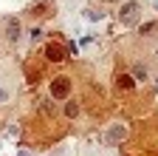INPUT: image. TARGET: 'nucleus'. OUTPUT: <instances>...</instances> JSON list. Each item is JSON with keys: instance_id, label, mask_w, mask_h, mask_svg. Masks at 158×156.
Instances as JSON below:
<instances>
[{"instance_id": "0eeeda50", "label": "nucleus", "mask_w": 158, "mask_h": 156, "mask_svg": "<svg viewBox=\"0 0 158 156\" xmlns=\"http://www.w3.org/2000/svg\"><path fill=\"white\" fill-rule=\"evenodd\" d=\"M62 114L68 116V119H76V116L82 114V108H79V102H76V100H65V108H62Z\"/></svg>"}, {"instance_id": "39448f33", "label": "nucleus", "mask_w": 158, "mask_h": 156, "mask_svg": "<svg viewBox=\"0 0 158 156\" xmlns=\"http://www.w3.org/2000/svg\"><path fill=\"white\" fill-rule=\"evenodd\" d=\"M45 60H48V63H62V60H65V46L48 43V46H45Z\"/></svg>"}, {"instance_id": "423d86ee", "label": "nucleus", "mask_w": 158, "mask_h": 156, "mask_svg": "<svg viewBox=\"0 0 158 156\" xmlns=\"http://www.w3.org/2000/svg\"><path fill=\"white\" fill-rule=\"evenodd\" d=\"M135 82H138V80H135L133 74H118V77H116V88H118V91H133Z\"/></svg>"}, {"instance_id": "9d476101", "label": "nucleus", "mask_w": 158, "mask_h": 156, "mask_svg": "<svg viewBox=\"0 0 158 156\" xmlns=\"http://www.w3.org/2000/svg\"><path fill=\"white\" fill-rule=\"evenodd\" d=\"M155 31H158V23H155V20H150V23H141V26H138V34H141V37L155 34Z\"/></svg>"}, {"instance_id": "f03ea898", "label": "nucleus", "mask_w": 158, "mask_h": 156, "mask_svg": "<svg viewBox=\"0 0 158 156\" xmlns=\"http://www.w3.org/2000/svg\"><path fill=\"white\" fill-rule=\"evenodd\" d=\"M141 20V3L138 0H127V3L118 6V23L122 26H138Z\"/></svg>"}, {"instance_id": "7ed1b4c3", "label": "nucleus", "mask_w": 158, "mask_h": 156, "mask_svg": "<svg viewBox=\"0 0 158 156\" xmlns=\"http://www.w3.org/2000/svg\"><path fill=\"white\" fill-rule=\"evenodd\" d=\"M127 133H130V128H127L124 122H113V125L105 128L102 142H105V145H122V142L127 139Z\"/></svg>"}, {"instance_id": "f8f14e48", "label": "nucleus", "mask_w": 158, "mask_h": 156, "mask_svg": "<svg viewBox=\"0 0 158 156\" xmlns=\"http://www.w3.org/2000/svg\"><path fill=\"white\" fill-rule=\"evenodd\" d=\"M85 17H88V20H93V23H96V20H102L105 14L99 11V9H90V11H85Z\"/></svg>"}, {"instance_id": "20e7f679", "label": "nucleus", "mask_w": 158, "mask_h": 156, "mask_svg": "<svg viewBox=\"0 0 158 156\" xmlns=\"http://www.w3.org/2000/svg\"><path fill=\"white\" fill-rule=\"evenodd\" d=\"M6 37H9L11 46H17L20 40H23V23H20L17 17H9L6 20Z\"/></svg>"}, {"instance_id": "9b49d317", "label": "nucleus", "mask_w": 158, "mask_h": 156, "mask_svg": "<svg viewBox=\"0 0 158 156\" xmlns=\"http://www.w3.org/2000/svg\"><path fill=\"white\" fill-rule=\"evenodd\" d=\"M28 37H31V40H34V43H40V40H43V37H45V31H43V29H40V26H34V29L28 31Z\"/></svg>"}, {"instance_id": "f257e3e1", "label": "nucleus", "mask_w": 158, "mask_h": 156, "mask_svg": "<svg viewBox=\"0 0 158 156\" xmlns=\"http://www.w3.org/2000/svg\"><path fill=\"white\" fill-rule=\"evenodd\" d=\"M71 91H73V80L68 74H59V77H54V80L48 82V94H51V100H56V102L71 100Z\"/></svg>"}, {"instance_id": "1a4fd4ad", "label": "nucleus", "mask_w": 158, "mask_h": 156, "mask_svg": "<svg viewBox=\"0 0 158 156\" xmlns=\"http://www.w3.org/2000/svg\"><path fill=\"white\" fill-rule=\"evenodd\" d=\"M9 100H11V88H9V82L3 77H0V105H6Z\"/></svg>"}, {"instance_id": "ddd939ff", "label": "nucleus", "mask_w": 158, "mask_h": 156, "mask_svg": "<svg viewBox=\"0 0 158 156\" xmlns=\"http://www.w3.org/2000/svg\"><path fill=\"white\" fill-rule=\"evenodd\" d=\"M54 102L56 100H43L40 105H43V114H54Z\"/></svg>"}, {"instance_id": "6e6552de", "label": "nucleus", "mask_w": 158, "mask_h": 156, "mask_svg": "<svg viewBox=\"0 0 158 156\" xmlns=\"http://www.w3.org/2000/svg\"><path fill=\"white\" fill-rule=\"evenodd\" d=\"M133 77H135V80H138V82H144V80H147V77H150V71H147V65H144V63H135V65H133Z\"/></svg>"}]
</instances>
